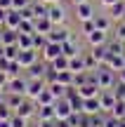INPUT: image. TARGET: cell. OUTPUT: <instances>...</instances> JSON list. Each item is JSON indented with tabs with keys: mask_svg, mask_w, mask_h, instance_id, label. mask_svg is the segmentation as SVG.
Segmentation results:
<instances>
[{
	"mask_svg": "<svg viewBox=\"0 0 125 127\" xmlns=\"http://www.w3.org/2000/svg\"><path fill=\"white\" fill-rule=\"evenodd\" d=\"M94 80H97V85H99V90H113L116 87V82H118V73L116 71H111L109 66H99V68H94Z\"/></svg>",
	"mask_w": 125,
	"mask_h": 127,
	"instance_id": "1",
	"label": "cell"
},
{
	"mask_svg": "<svg viewBox=\"0 0 125 127\" xmlns=\"http://www.w3.org/2000/svg\"><path fill=\"white\" fill-rule=\"evenodd\" d=\"M99 104H102V113H111L113 106L118 104L113 90H102V92H99Z\"/></svg>",
	"mask_w": 125,
	"mask_h": 127,
	"instance_id": "2",
	"label": "cell"
},
{
	"mask_svg": "<svg viewBox=\"0 0 125 127\" xmlns=\"http://www.w3.org/2000/svg\"><path fill=\"white\" fill-rule=\"evenodd\" d=\"M47 19H50L54 26H61V24H64V19H66V9L61 7L59 2L50 5V7H47Z\"/></svg>",
	"mask_w": 125,
	"mask_h": 127,
	"instance_id": "3",
	"label": "cell"
},
{
	"mask_svg": "<svg viewBox=\"0 0 125 127\" xmlns=\"http://www.w3.org/2000/svg\"><path fill=\"white\" fill-rule=\"evenodd\" d=\"M94 7H92V2H78L76 5V17H78V21L83 24V21H90V19H94Z\"/></svg>",
	"mask_w": 125,
	"mask_h": 127,
	"instance_id": "4",
	"label": "cell"
},
{
	"mask_svg": "<svg viewBox=\"0 0 125 127\" xmlns=\"http://www.w3.org/2000/svg\"><path fill=\"white\" fill-rule=\"evenodd\" d=\"M45 80L42 78H28V90H26V99H38V94H40L42 90H45Z\"/></svg>",
	"mask_w": 125,
	"mask_h": 127,
	"instance_id": "5",
	"label": "cell"
},
{
	"mask_svg": "<svg viewBox=\"0 0 125 127\" xmlns=\"http://www.w3.org/2000/svg\"><path fill=\"white\" fill-rule=\"evenodd\" d=\"M26 90H28V78H9V85H7V92H12V94H24L26 96Z\"/></svg>",
	"mask_w": 125,
	"mask_h": 127,
	"instance_id": "6",
	"label": "cell"
},
{
	"mask_svg": "<svg viewBox=\"0 0 125 127\" xmlns=\"http://www.w3.org/2000/svg\"><path fill=\"white\" fill-rule=\"evenodd\" d=\"M64 54V50H61V42H47L45 50H42V59H45L47 64H52L57 59V57Z\"/></svg>",
	"mask_w": 125,
	"mask_h": 127,
	"instance_id": "7",
	"label": "cell"
},
{
	"mask_svg": "<svg viewBox=\"0 0 125 127\" xmlns=\"http://www.w3.org/2000/svg\"><path fill=\"white\" fill-rule=\"evenodd\" d=\"M54 113H57V120H69V115L73 113V108H71L69 99H57L54 101Z\"/></svg>",
	"mask_w": 125,
	"mask_h": 127,
	"instance_id": "8",
	"label": "cell"
},
{
	"mask_svg": "<svg viewBox=\"0 0 125 127\" xmlns=\"http://www.w3.org/2000/svg\"><path fill=\"white\" fill-rule=\"evenodd\" d=\"M14 113H17V115H21V118H33V115H36L38 113V104H36V101H33V99H24V104L21 106H19V108L17 111H14Z\"/></svg>",
	"mask_w": 125,
	"mask_h": 127,
	"instance_id": "9",
	"label": "cell"
},
{
	"mask_svg": "<svg viewBox=\"0 0 125 127\" xmlns=\"http://www.w3.org/2000/svg\"><path fill=\"white\" fill-rule=\"evenodd\" d=\"M17 61L21 64V68H26V71H28V68H31L33 64L38 61V50H21V52H19V59H17Z\"/></svg>",
	"mask_w": 125,
	"mask_h": 127,
	"instance_id": "10",
	"label": "cell"
},
{
	"mask_svg": "<svg viewBox=\"0 0 125 127\" xmlns=\"http://www.w3.org/2000/svg\"><path fill=\"white\" fill-rule=\"evenodd\" d=\"M21 12L19 9H7V17H5V28L9 31H19V24H21Z\"/></svg>",
	"mask_w": 125,
	"mask_h": 127,
	"instance_id": "11",
	"label": "cell"
},
{
	"mask_svg": "<svg viewBox=\"0 0 125 127\" xmlns=\"http://www.w3.org/2000/svg\"><path fill=\"white\" fill-rule=\"evenodd\" d=\"M76 92H78L83 99H92V96H99V92H102V90H99V85H97V82H92V80H90V82H85L83 87H76Z\"/></svg>",
	"mask_w": 125,
	"mask_h": 127,
	"instance_id": "12",
	"label": "cell"
},
{
	"mask_svg": "<svg viewBox=\"0 0 125 127\" xmlns=\"http://www.w3.org/2000/svg\"><path fill=\"white\" fill-rule=\"evenodd\" d=\"M87 42H90V47H97V45H106L109 42V33L106 31H99V28H94L92 33H87Z\"/></svg>",
	"mask_w": 125,
	"mask_h": 127,
	"instance_id": "13",
	"label": "cell"
},
{
	"mask_svg": "<svg viewBox=\"0 0 125 127\" xmlns=\"http://www.w3.org/2000/svg\"><path fill=\"white\" fill-rule=\"evenodd\" d=\"M104 66H109L111 71H123L125 68V54H109L106 61H104Z\"/></svg>",
	"mask_w": 125,
	"mask_h": 127,
	"instance_id": "14",
	"label": "cell"
},
{
	"mask_svg": "<svg viewBox=\"0 0 125 127\" xmlns=\"http://www.w3.org/2000/svg\"><path fill=\"white\" fill-rule=\"evenodd\" d=\"M47 38H50V42H66L71 35H69V31H66V28H61V26H54L50 33H47Z\"/></svg>",
	"mask_w": 125,
	"mask_h": 127,
	"instance_id": "15",
	"label": "cell"
},
{
	"mask_svg": "<svg viewBox=\"0 0 125 127\" xmlns=\"http://www.w3.org/2000/svg\"><path fill=\"white\" fill-rule=\"evenodd\" d=\"M109 17H111L113 21H123L125 19V2L123 0H118V2H113L111 7H109Z\"/></svg>",
	"mask_w": 125,
	"mask_h": 127,
	"instance_id": "16",
	"label": "cell"
},
{
	"mask_svg": "<svg viewBox=\"0 0 125 127\" xmlns=\"http://www.w3.org/2000/svg\"><path fill=\"white\" fill-rule=\"evenodd\" d=\"M83 113H87V115H97V113H102V104H99V96H92V99H85Z\"/></svg>",
	"mask_w": 125,
	"mask_h": 127,
	"instance_id": "17",
	"label": "cell"
},
{
	"mask_svg": "<svg viewBox=\"0 0 125 127\" xmlns=\"http://www.w3.org/2000/svg\"><path fill=\"white\" fill-rule=\"evenodd\" d=\"M69 71H71V73H83V71H87V68H85V57H83V52H80L78 57H71V59H69Z\"/></svg>",
	"mask_w": 125,
	"mask_h": 127,
	"instance_id": "18",
	"label": "cell"
},
{
	"mask_svg": "<svg viewBox=\"0 0 125 127\" xmlns=\"http://www.w3.org/2000/svg\"><path fill=\"white\" fill-rule=\"evenodd\" d=\"M54 101H57V96L52 94V90H50V87H45V90H42L40 94H38L36 104H38V106H52Z\"/></svg>",
	"mask_w": 125,
	"mask_h": 127,
	"instance_id": "19",
	"label": "cell"
},
{
	"mask_svg": "<svg viewBox=\"0 0 125 127\" xmlns=\"http://www.w3.org/2000/svg\"><path fill=\"white\" fill-rule=\"evenodd\" d=\"M111 21L113 19L109 17V14H94V28H99V31H111Z\"/></svg>",
	"mask_w": 125,
	"mask_h": 127,
	"instance_id": "20",
	"label": "cell"
},
{
	"mask_svg": "<svg viewBox=\"0 0 125 127\" xmlns=\"http://www.w3.org/2000/svg\"><path fill=\"white\" fill-rule=\"evenodd\" d=\"M38 120H57V113H54V104L52 106H38V113H36Z\"/></svg>",
	"mask_w": 125,
	"mask_h": 127,
	"instance_id": "21",
	"label": "cell"
},
{
	"mask_svg": "<svg viewBox=\"0 0 125 127\" xmlns=\"http://www.w3.org/2000/svg\"><path fill=\"white\" fill-rule=\"evenodd\" d=\"M90 54L94 57V61H97L99 66H102V64L106 61V57H109V47H106V45H97V47L90 50Z\"/></svg>",
	"mask_w": 125,
	"mask_h": 127,
	"instance_id": "22",
	"label": "cell"
},
{
	"mask_svg": "<svg viewBox=\"0 0 125 127\" xmlns=\"http://www.w3.org/2000/svg\"><path fill=\"white\" fill-rule=\"evenodd\" d=\"M17 45H19V50H33V33H19Z\"/></svg>",
	"mask_w": 125,
	"mask_h": 127,
	"instance_id": "23",
	"label": "cell"
},
{
	"mask_svg": "<svg viewBox=\"0 0 125 127\" xmlns=\"http://www.w3.org/2000/svg\"><path fill=\"white\" fill-rule=\"evenodd\" d=\"M54 28V24L50 21L47 17H42V19H36V33H42V35H47V33Z\"/></svg>",
	"mask_w": 125,
	"mask_h": 127,
	"instance_id": "24",
	"label": "cell"
},
{
	"mask_svg": "<svg viewBox=\"0 0 125 127\" xmlns=\"http://www.w3.org/2000/svg\"><path fill=\"white\" fill-rule=\"evenodd\" d=\"M73 78H76V73H71V71H59L54 75V80L57 82H61V85H66V87H73ZM52 80V82H54Z\"/></svg>",
	"mask_w": 125,
	"mask_h": 127,
	"instance_id": "25",
	"label": "cell"
},
{
	"mask_svg": "<svg viewBox=\"0 0 125 127\" xmlns=\"http://www.w3.org/2000/svg\"><path fill=\"white\" fill-rule=\"evenodd\" d=\"M47 87H50V90H52V94H54L57 96V99H64V96L66 94H69V90H71V87H66V85H61V82H50V85H47Z\"/></svg>",
	"mask_w": 125,
	"mask_h": 127,
	"instance_id": "26",
	"label": "cell"
},
{
	"mask_svg": "<svg viewBox=\"0 0 125 127\" xmlns=\"http://www.w3.org/2000/svg\"><path fill=\"white\" fill-rule=\"evenodd\" d=\"M24 99H26V96H24V94H12V92H9V94L5 96V104H7V106H9V108H12V111H17L19 106L24 104Z\"/></svg>",
	"mask_w": 125,
	"mask_h": 127,
	"instance_id": "27",
	"label": "cell"
},
{
	"mask_svg": "<svg viewBox=\"0 0 125 127\" xmlns=\"http://www.w3.org/2000/svg\"><path fill=\"white\" fill-rule=\"evenodd\" d=\"M61 50H64V57H69V59H71V57H78V54H80L78 45H76V42L71 40V38H69L66 42H61Z\"/></svg>",
	"mask_w": 125,
	"mask_h": 127,
	"instance_id": "28",
	"label": "cell"
},
{
	"mask_svg": "<svg viewBox=\"0 0 125 127\" xmlns=\"http://www.w3.org/2000/svg\"><path fill=\"white\" fill-rule=\"evenodd\" d=\"M17 38H19L17 31H9V28H5V31H2V38H0V42H2L5 47H9V45H17Z\"/></svg>",
	"mask_w": 125,
	"mask_h": 127,
	"instance_id": "29",
	"label": "cell"
},
{
	"mask_svg": "<svg viewBox=\"0 0 125 127\" xmlns=\"http://www.w3.org/2000/svg\"><path fill=\"white\" fill-rule=\"evenodd\" d=\"M106 47H109V54H125V42H121V40H109L106 42Z\"/></svg>",
	"mask_w": 125,
	"mask_h": 127,
	"instance_id": "30",
	"label": "cell"
},
{
	"mask_svg": "<svg viewBox=\"0 0 125 127\" xmlns=\"http://www.w3.org/2000/svg\"><path fill=\"white\" fill-rule=\"evenodd\" d=\"M47 42H50V38H47V35H42V33H33V50L42 52Z\"/></svg>",
	"mask_w": 125,
	"mask_h": 127,
	"instance_id": "31",
	"label": "cell"
},
{
	"mask_svg": "<svg viewBox=\"0 0 125 127\" xmlns=\"http://www.w3.org/2000/svg\"><path fill=\"white\" fill-rule=\"evenodd\" d=\"M50 66H52V71H57V73H59V71H69V57H64V54L57 57Z\"/></svg>",
	"mask_w": 125,
	"mask_h": 127,
	"instance_id": "32",
	"label": "cell"
},
{
	"mask_svg": "<svg viewBox=\"0 0 125 127\" xmlns=\"http://www.w3.org/2000/svg\"><path fill=\"white\" fill-rule=\"evenodd\" d=\"M28 71H31V73H28V75H31V78H45L50 68H45V66H42V64H38V61H36V64H33L31 68H28Z\"/></svg>",
	"mask_w": 125,
	"mask_h": 127,
	"instance_id": "33",
	"label": "cell"
},
{
	"mask_svg": "<svg viewBox=\"0 0 125 127\" xmlns=\"http://www.w3.org/2000/svg\"><path fill=\"white\" fill-rule=\"evenodd\" d=\"M19 33H36V19H21Z\"/></svg>",
	"mask_w": 125,
	"mask_h": 127,
	"instance_id": "34",
	"label": "cell"
},
{
	"mask_svg": "<svg viewBox=\"0 0 125 127\" xmlns=\"http://www.w3.org/2000/svg\"><path fill=\"white\" fill-rule=\"evenodd\" d=\"M113 38H116V40H121V42H125V19H123V21H118L116 26H113Z\"/></svg>",
	"mask_w": 125,
	"mask_h": 127,
	"instance_id": "35",
	"label": "cell"
},
{
	"mask_svg": "<svg viewBox=\"0 0 125 127\" xmlns=\"http://www.w3.org/2000/svg\"><path fill=\"white\" fill-rule=\"evenodd\" d=\"M111 115H113V118H118V120H123V118H125V101H118V104L113 106Z\"/></svg>",
	"mask_w": 125,
	"mask_h": 127,
	"instance_id": "36",
	"label": "cell"
},
{
	"mask_svg": "<svg viewBox=\"0 0 125 127\" xmlns=\"http://www.w3.org/2000/svg\"><path fill=\"white\" fill-rule=\"evenodd\" d=\"M113 94H116L118 101H125V82H116V87H113Z\"/></svg>",
	"mask_w": 125,
	"mask_h": 127,
	"instance_id": "37",
	"label": "cell"
},
{
	"mask_svg": "<svg viewBox=\"0 0 125 127\" xmlns=\"http://www.w3.org/2000/svg\"><path fill=\"white\" fill-rule=\"evenodd\" d=\"M118 125H121V120H118V118H113L111 113H106V115H104L102 127H118Z\"/></svg>",
	"mask_w": 125,
	"mask_h": 127,
	"instance_id": "38",
	"label": "cell"
},
{
	"mask_svg": "<svg viewBox=\"0 0 125 127\" xmlns=\"http://www.w3.org/2000/svg\"><path fill=\"white\" fill-rule=\"evenodd\" d=\"M83 57H85V68H87V71H94V68H99V64L94 61V57L90 54V52H87V54H83Z\"/></svg>",
	"mask_w": 125,
	"mask_h": 127,
	"instance_id": "39",
	"label": "cell"
},
{
	"mask_svg": "<svg viewBox=\"0 0 125 127\" xmlns=\"http://www.w3.org/2000/svg\"><path fill=\"white\" fill-rule=\"evenodd\" d=\"M9 127H26V118H21V115L14 113L12 118H9Z\"/></svg>",
	"mask_w": 125,
	"mask_h": 127,
	"instance_id": "40",
	"label": "cell"
},
{
	"mask_svg": "<svg viewBox=\"0 0 125 127\" xmlns=\"http://www.w3.org/2000/svg\"><path fill=\"white\" fill-rule=\"evenodd\" d=\"M12 115H14V111L9 108L7 104H2V106H0V120H9Z\"/></svg>",
	"mask_w": 125,
	"mask_h": 127,
	"instance_id": "41",
	"label": "cell"
},
{
	"mask_svg": "<svg viewBox=\"0 0 125 127\" xmlns=\"http://www.w3.org/2000/svg\"><path fill=\"white\" fill-rule=\"evenodd\" d=\"M7 85H9V73L0 71V90H7Z\"/></svg>",
	"mask_w": 125,
	"mask_h": 127,
	"instance_id": "42",
	"label": "cell"
},
{
	"mask_svg": "<svg viewBox=\"0 0 125 127\" xmlns=\"http://www.w3.org/2000/svg\"><path fill=\"white\" fill-rule=\"evenodd\" d=\"M28 5H31V0H12V9H19V12Z\"/></svg>",
	"mask_w": 125,
	"mask_h": 127,
	"instance_id": "43",
	"label": "cell"
},
{
	"mask_svg": "<svg viewBox=\"0 0 125 127\" xmlns=\"http://www.w3.org/2000/svg\"><path fill=\"white\" fill-rule=\"evenodd\" d=\"M94 31V19H90V21H83V33L87 35V33Z\"/></svg>",
	"mask_w": 125,
	"mask_h": 127,
	"instance_id": "44",
	"label": "cell"
},
{
	"mask_svg": "<svg viewBox=\"0 0 125 127\" xmlns=\"http://www.w3.org/2000/svg\"><path fill=\"white\" fill-rule=\"evenodd\" d=\"M38 127H57V120H38Z\"/></svg>",
	"mask_w": 125,
	"mask_h": 127,
	"instance_id": "45",
	"label": "cell"
},
{
	"mask_svg": "<svg viewBox=\"0 0 125 127\" xmlns=\"http://www.w3.org/2000/svg\"><path fill=\"white\" fill-rule=\"evenodd\" d=\"M0 7L2 9H12V0H0Z\"/></svg>",
	"mask_w": 125,
	"mask_h": 127,
	"instance_id": "46",
	"label": "cell"
},
{
	"mask_svg": "<svg viewBox=\"0 0 125 127\" xmlns=\"http://www.w3.org/2000/svg\"><path fill=\"white\" fill-rule=\"evenodd\" d=\"M5 17H7V9L0 7V26H5Z\"/></svg>",
	"mask_w": 125,
	"mask_h": 127,
	"instance_id": "47",
	"label": "cell"
},
{
	"mask_svg": "<svg viewBox=\"0 0 125 127\" xmlns=\"http://www.w3.org/2000/svg\"><path fill=\"white\" fill-rule=\"evenodd\" d=\"M57 127H71L69 120H57Z\"/></svg>",
	"mask_w": 125,
	"mask_h": 127,
	"instance_id": "48",
	"label": "cell"
},
{
	"mask_svg": "<svg viewBox=\"0 0 125 127\" xmlns=\"http://www.w3.org/2000/svg\"><path fill=\"white\" fill-rule=\"evenodd\" d=\"M99 2H102L104 7H111V5H113V2H118V0H99Z\"/></svg>",
	"mask_w": 125,
	"mask_h": 127,
	"instance_id": "49",
	"label": "cell"
},
{
	"mask_svg": "<svg viewBox=\"0 0 125 127\" xmlns=\"http://www.w3.org/2000/svg\"><path fill=\"white\" fill-rule=\"evenodd\" d=\"M118 82H125V68H123V71H118Z\"/></svg>",
	"mask_w": 125,
	"mask_h": 127,
	"instance_id": "50",
	"label": "cell"
},
{
	"mask_svg": "<svg viewBox=\"0 0 125 127\" xmlns=\"http://www.w3.org/2000/svg\"><path fill=\"white\" fill-rule=\"evenodd\" d=\"M2 57H5V45L0 42V59H2Z\"/></svg>",
	"mask_w": 125,
	"mask_h": 127,
	"instance_id": "51",
	"label": "cell"
},
{
	"mask_svg": "<svg viewBox=\"0 0 125 127\" xmlns=\"http://www.w3.org/2000/svg\"><path fill=\"white\" fill-rule=\"evenodd\" d=\"M2 104H5V92L0 90V106H2Z\"/></svg>",
	"mask_w": 125,
	"mask_h": 127,
	"instance_id": "52",
	"label": "cell"
},
{
	"mask_svg": "<svg viewBox=\"0 0 125 127\" xmlns=\"http://www.w3.org/2000/svg\"><path fill=\"white\" fill-rule=\"evenodd\" d=\"M0 127H9V120H0Z\"/></svg>",
	"mask_w": 125,
	"mask_h": 127,
	"instance_id": "53",
	"label": "cell"
},
{
	"mask_svg": "<svg viewBox=\"0 0 125 127\" xmlns=\"http://www.w3.org/2000/svg\"><path fill=\"white\" fill-rule=\"evenodd\" d=\"M45 2H47V5H54V2H59V0H45Z\"/></svg>",
	"mask_w": 125,
	"mask_h": 127,
	"instance_id": "54",
	"label": "cell"
},
{
	"mask_svg": "<svg viewBox=\"0 0 125 127\" xmlns=\"http://www.w3.org/2000/svg\"><path fill=\"white\" fill-rule=\"evenodd\" d=\"M78 2H87V0H73V5H78Z\"/></svg>",
	"mask_w": 125,
	"mask_h": 127,
	"instance_id": "55",
	"label": "cell"
},
{
	"mask_svg": "<svg viewBox=\"0 0 125 127\" xmlns=\"http://www.w3.org/2000/svg\"><path fill=\"white\" fill-rule=\"evenodd\" d=\"M118 127H125V120H121V125H118Z\"/></svg>",
	"mask_w": 125,
	"mask_h": 127,
	"instance_id": "56",
	"label": "cell"
},
{
	"mask_svg": "<svg viewBox=\"0 0 125 127\" xmlns=\"http://www.w3.org/2000/svg\"><path fill=\"white\" fill-rule=\"evenodd\" d=\"M0 38H2V28H0Z\"/></svg>",
	"mask_w": 125,
	"mask_h": 127,
	"instance_id": "57",
	"label": "cell"
},
{
	"mask_svg": "<svg viewBox=\"0 0 125 127\" xmlns=\"http://www.w3.org/2000/svg\"><path fill=\"white\" fill-rule=\"evenodd\" d=\"M31 2H36V0H31Z\"/></svg>",
	"mask_w": 125,
	"mask_h": 127,
	"instance_id": "58",
	"label": "cell"
},
{
	"mask_svg": "<svg viewBox=\"0 0 125 127\" xmlns=\"http://www.w3.org/2000/svg\"><path fill=\"white\" fill-rule=\"evenodd\" d=\"M123 120H125V118H123Z\"/></svg>",
	"mask_w": 125,
	"mask_h": 127,
	"instance_id": "59",
	"label": "cell"
}]
</instances>
